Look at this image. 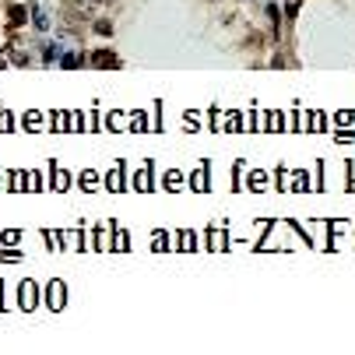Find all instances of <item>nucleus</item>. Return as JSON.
Listing matches in <instances>:
<instances>
[{
	"label": "nucleus",
	"instance_id": "obj_11",
	"mask_svg": "<svg viewBox=\"0 0 355 355\" xmlns=\"http://www.w3.org/2000/svg\"><path fill=\"white\" fill-rule=\"evenodd\" d=\"M7 127H14V120H11V116H7L4 109H0V130H7Z\"/></svg>",
	"mask_w": 355,
	"mask_h": 355
},
{
	"label": "nucleus",
	"instance_id": "obj_6",
	"mask_svg": "<svg viewBox=\"0 0 355 355\" xmlns=\"http://www.w3.org/2000/svg\"><path fill=\"white\" fill-rule=\"evenodd\" d=\"M39 123H42V120H39V113H28V116H25V127H28V130H35Z\"/></svg>",
	"mask_w": 355,
	"mask_h": 355
},
{
	"label": "nucleus",
	"instance_id": "obj_12",
	"mask_svg": "<svg viewBox=\"0 0 355 355\" xmlns=\"http://www.w3.org/2000/svg\"><path fill=\"white\" fill-rule=\"evenodd\" d=\"M81 183H85V186H92V183H99V176H95V172H85V176H81Z\"/></svg>",
	"mask_w": 355,
	"mask_h": 355
},
{
	"label": "nucleus",
	"instance_id": "obj_5",
	"mask_svg": "<svg viewBox=\"0 0 355 355\" xmlns=\"http://www.w3.org/2000/svg\"><path fill=\"white\" fill-rule=\"evenodd\" d=\"M295 14H299V0H288V4H285V18L292 21V18H295Z\"/></svg>",
	"mask_w": 355,
	"mask_h": 355
},
{
	"label": "nucleus",
	"instance_id": "obj_2",
	"mask_svg": "<svg viewBox=\"0 0 355 355\" xmlns=\"http://www.w3.org/2000/svg\"><path fill=\"white\" fill-rule=\"evenodd\" d=\"M25 18H28V11H25L21 4H14V7H11V14H7V21H11V28H18V25H25Z\"/></svg>",
	"mask_w": 355,
	"mask_h": 355
},
{
	"label": "nucleus",
	"instance_id": "obj_3",
	"mask_svg": "<svg viewBox=\"0 0 355 355\" xmlns=\"http://www.w3.org/2000/svg\"><path fill=\"white\" fill-rule=\"evenodd\" d=\"M50 306H53V309H60V306H64V285H60V282H53V285H50Z\"/></svg>",
	"mask_w": 355,
	"mask_h": 355
},
{
	"label": "nucleus",
	"instance_id": "obj_1",
	"mask_svg": "<svg viewBox=\"0 0 355 355\" xmlns=\"http://www.w3.org/2000/svg\"><path fill=\"white\" fill-rule=\"evenodd\" d=\"M92 67H120V56L113 50H99V53H92Z\"/></svg>",
	"mask_w": 355,
	"mask_h": 355
},
{
	"label": "nucleus",
	"instance_id": "obj_9",
	"mask_svg": "<svg viewBox=\"0 0 355 355\" xmlns=\"http://www.w3.org/2000/svg\"><path fill=\"white\" fill-rule=\"evenodd\" d=\"M32 21H35V28H46V25H50V21H46V14H42V11H35V14H32Z\"/></svg>",
	"mask_w": 355,
	"mask_h": 355
},
{
	"label": "nucleus",
	"instance_id": "obj_7",
	"mask_svg": "<svg viewBox=\"0 0 355 355\" xmlns=\"http://www.w3.org/2000/svg\"><path fill=\"white\" fill-rule=\"evenodd\" d=\"M95 32H102V35H113V25H109V21H95Z\"/></svg>",
	"mask_w": 355,
	"mask_h": 355
},
{
	"label": "nucleus",
	"instance_id": "obj_10",
	"mask_svg": "<svg viewBox=\"0 0 355 355\" xmlns=\"http://www.w3.org/2000/svg\"><path fill=\"white\" fill-rule=\"evenodd\" d=\"M309 123H313L317 130H323V123H327V120H323V113H313V116H309Z\"/></svg>",
	"mask_w": 355,
	"mask_h": 355
},
{
	"label": "nucleus",
	"instance_id": "obj_8",
	"mask_svg": "<svg viewBox=\"0 0 355 355\" xmlns=\"http://www.w3.org/2000/svg\"><path fill=\"white\" fill-rule=\"evenodd\" d=\"M32 292H35L32 285H25V288H21V299H25V306H35V303H32Z\"/></svg>",
	"mask_w": 355,
	"mask_h": 355
},
{
	"label": "nucleus",
	"instance_id": "obj_4",
	"mask_svg": "<svg viewBox=\"0 0 355 355\" xmlns=\"http://www.w3.org/2000/svg\"><path fill=\"white\" fill-rule=\"evenodd\" d=\"M53 183H56V186H70V176H64L60 169L53 166Z\"/></svg>",
	"mask_w": 355,
	"mask_h": 355
}]
</instances>
